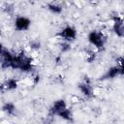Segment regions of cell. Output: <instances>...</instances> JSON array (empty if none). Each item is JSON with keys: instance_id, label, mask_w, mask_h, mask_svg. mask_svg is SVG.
Returning a JSON list of instances; mask_svg holds the SVG:
<instances>
[{"instance_id": "obj_1", "label": "cell", "mask_w": 124, "mask_h": 124, "mask_svg": "<svg viewBox=\"0 0 124 124\" xmlns=\"http://www.w3.org/2000/svg\"><path fill=\"white\" fill-rule=\"evenodd\" d=\"M87 40L90 45L94 46L97 49H103L106 45V37L101 31L92 30L87 35Z\"/></svg>"}, {"instance_id": "obj_2", "label": "cell", "mask_w": 124, "mask_h": 124, "mask_svg": "<svg viewBox=\"0 0 124 124\" xmlns=\"http://www.w3.org/2000/svg\"><path fill=\"white\" fill-rule=\"evenodd\" d=\"M16 54L12 52L11 50H9L8 48L2 47L1 48V67L2 69H12L15 59H16Z\"/></svg>"}, {"instance_id": "obj_3", "label": "cell", "mask_w": 124, "mask_h": 124, "mask_svg": "<svg viewBox=\"0 0 124 124\" xmlns=\"http://www.w3.org/2000/svg\"><path fill=\"white\" fill-rule=\"evenodd\" d=\"M77 35H78V31L72 25H66V26H64L61 29V31L59 32L60 38L63 39L65 42L74 41L77 38Z\"/></svg>"}, {"instance_id": "obj_4", "label": "cell", "mask_w": 124, "mask_h": 124, "mask_svg": "<svg viewBox=\"0 0 124 124\" xmlns=\"http://www.w3.org/2000/svg\"><path fill=\"white\" fill-rule=\"evenodd\" d=\"M14 26L17 31H26L31 26V19L25 16H18L14 20Z\"/></svg>"}, {"instance_id": "obj_5", "label": "cell", "mask_w": 124, "mask_h": 124, "mask_svg": "<svg viewBox=\"0 0 124 124\" xmlns=\"http://www.w3.org/2000/svg\"><path fill=\"white\" fill-rule=\"evenodd\" d=\"M67 108H68V106H67L66 101L64 99H58L52 103L49 111H50L51 115H58L61 111H63Z\"/></svg>"}, {"instance_id": "obj_6", "label": "cell", "mask_w": 124, "mask_h": 124, "mask_svg": "<svg viewBox=\"0 0 124 124\" xmlns=\"http://www.w3.org/2000/svg\"><path fill=\"white\" fill-rule=\"evenodd\" d=\"M112 30L117 37H120V38L124 37V21L120 16L113 17Z\"/></svg>"}, {"instance_id": "obj_7", "label": "cell", "mask_w": 124, "mask_h": 124, "mask_svg": "<svg viewBox=\"0 0 124 124\" xmlns=\"http://www.w3.org/2000/svg\"><path fill=\"white\" fill-rule=\"evenodd\" d=\"M78 88L80 91V93L83 96H85V97H90L92 95V87H91L90 82L88 80H85L84 79L83 81H81L80 83H78Z\"/></svg>"}, {"instance_id": "obj_8", "label": "cell", "mask_w": 124, "mask_h": 124, "mask_svg": "<svg viewBox=\"0 0 124 124\" xmlns=\"http://www.w3.org/2000/svg\"><path fill=\"white\" fill-rule=\"evenodd\" d=\"M17 87H18V80L16 78H7L4 81L3 85H2V88L6 89L7 91L16 90Z\"/></svg>"}, {"instance_id": "obj_9", "label": "cell", "mask_w": 124, "mask_h": 124, "mask_svg": "<svg viewBox=\"0 0 124 124\" xmlns=\"http://www.w3.org/2000/svg\"><path fill=\"white\" fill-rule=\"evenodd\" d=\"M120 76V71H119V67L117 65L115 66H111L109 67L107 72L105 73V75L103 76V78L105 79H110V78H114L116 77Z\"/></svg>"}, {"instance_id": "obj_10", "label": "cell", "mask_w": 124, "mask_h": 124, "mask_svg": "<svg viewBox=\"0 0 124 124\" xmlns=\"http://www.w3.org/2000/svg\"><path fill=\"white\" fill-rule=\"evenodd\" d=\"M2 108H3V111H4L6 114H8V115H14V114L16 113V105H15L14 103H12V102H7V103H5V104L3 105V107H2Z\"/></svg>"}, {"instance_id": "obj_11", "label": "cell", "mask_w": 124, "mask_h": 124, "mask_svg": "<svg viewBox=\"0 0 124 124\" xmlns=\"http://www.w3.org/2000/svg\"><path fill=\"white\" fill-rule=\"evenodd\" d=\"M46 9L54 15H60L63 11V8L59 4H56V3H47L46 4Z\"/></svg>"}, {"instance_id": "obj_12", "label": "cell", "mask_w": 124, "mask_h": 124, "mask_svg": "<svg viewBox=\"0 0 124 124\" xmlns=\"http://www.w3.org/2000/svg\"><path fill=\"white\" fill-rule=\"evenodd\" d=\"M57 116L63 120H65V121H72L73 120V112L69 108H67L66 109L61 111Z\"/></svg>"}, {"instance_id": "obj_13", "label": "cell", "mask_w": 124, "mask_h": 124, "mask_svg": "<svg viewBox=\"0 0 124 124\" xmlns=\"http://www.w3.org/2000/svg\"><path fill=\"white\" fill-rule=\"evenodd\" d=\"M118 61V67H119V71H120V76H124V57H118L117 58Z\"/></svg>"}, {"instance_id": "obj_14", "label": "cell", "mask_w": 124, "mask_h": 124, "mask_svg": "<svg viewBox=\"0 0 124 124\" xmlns=\"http://www.w3.org/2000/svg\"><path fill=\"white\" fill-rule=\"evenodd\" d=\"M60 49H61L62 52H66V51L70 50V49H71V45H70V43L64 41V42L60 45Z\"/></svg>"}, {"instance_id": "obj_15", "label": "cell", "mask_w": 124, "mask_h": 124, "mask_svg": "<svg viewBox=\"0 0 124 124\" xmlns=\"http://www.w3.org/2000/svg\"><path fill=\"white\" fill-rule=\"evenodd\" d=\"M30 47L32 49H39V48H41V43L39 41H36V40L32 41L30 43Z\"/></svg>"}]
</instances>
